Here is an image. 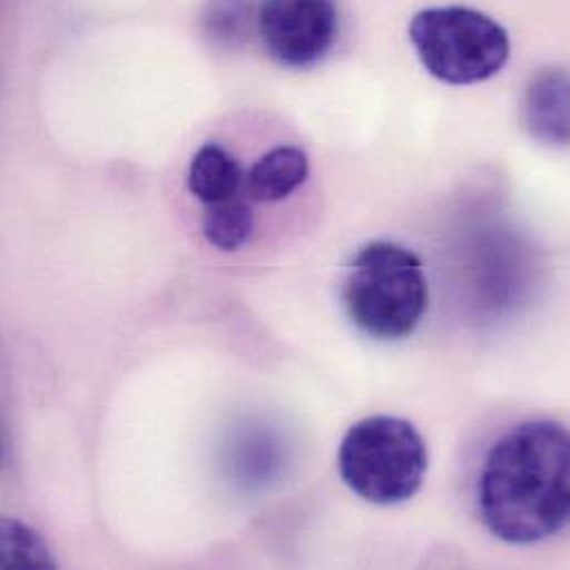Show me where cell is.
Listing matches in <instances>:
<instances>
[{"label": "cell", "mask_w": 570, "mask_h": 570, "mask_svg": "<svg viewBox=\"0 0 570 570\" xmlns=\"http://www.w3.org/2000/svg\"><path fill=\"white\" fill-rule=\"evenodd\" d=\"M308 178V158L297 147H276L267 151L247 174L245 194L252 203L272 205L288 198Z\"/></svg>", "instance_id": "obj_7"}, {"label": "cell", "mask_w": 570, "mask_h": 570, "mask_svg": "<svg viewBox=\"0 0 570 570\" xmlns=\"http://www.w3.org/2000/svg\"><path fill=\"white\" fill-rule=\"evenodd\" d=\"M524 122L544 145L569 142V76L564 69H542L524 96Z\"/></svg>", "instance_id": "obj_6"}, {"label": "cell", "mask_w": 570, "mask_h": 570, "mask_svg": "<svg viewBox=\"0 0 570 570\" xmlns=\"http://www.w3.org/2000/svg\"><path fill=\"white\" fill-rule=\"evenodd\" d=\"M0 569H56L45 540L27 524L0 518Z\"/></svg>", "instance_id": "obj_10"}, {"label": "cell", "mask_w": 570, "mask_h": 570, "mask_svg": "<svg viewBox=\"0 0 570 570\" xmlns=\"http://www.w3.org/2000/svg\"><path fill=\"white\" fill-rule=\"evenodd\" d=\"M254 212L245 200L229 198L216 205H207L203 218V234L209 245L220 252H238L254 234Z\"/></svg>", "instance_id": "obj_9"}, {"label": "cell", "mask_w": 570, "mask_h": 570, "mask_svg": "<svg viewBox=\"0 0 570 570\" xmlns=\"http://www.w3.org/2000/svg\"><path fill=\"white\" fill-rule=\"evenodd\" d=\"M342 299L351 322L368 337H409L429 308L422 261L402 245L368 243L348 265Z\"/></svg>", "instance_id": "obj_2"}, {"label": "cell", "mask_w": 570, "mask_h": 570, "mask_svg": "<svg viewBox=\"0 0 570 570\" xmlns=\"http://www.w3.org/2000/svg\"><path fill=\"white\" fill-rule=\"evenodd\" d=\"M252 20H256L252 0H212L205 11L207 33L227 45L245 40L252 31Z\"/></svg>", "instance_id": "obj_11"}, {"label": "cell", "mask_w": 570, "mask_h": 570, "mask_svg": "<svg viewBox=\"0 0 570 570\" xmlns=\"http://www.w3.org/2000/svg\"><path fill=\"white\" fill-rule=\"evenodd\" d=\"M337 469L357 498L377 507H393L420 491L429 469V451L411 422L373 415L346 431Z\"/></svg>", "instance_id": "obj_3"}, {"label": "cell", "mask_w": 570, "mask_h": 570, "mask_svg": "<svg viewBox=\"0 0 570 570\" xmlns=\"http://www.w3.org/2000/svg\"><path fill=\"white\" fill-rule=\"evenodd\" d=\"M187 185L203 205H216L240 194L245 171L225 147L209 142L194 154Z\"/></svg>", "instance_id": "obj_8"}, {"label": "cell", "mask_w": 570, "mask_h": 570, "mask_svg": "<svg viewBox=\"0 0 570 570\" xmlns=\"http://www.w3.org/2000/svg\"><path fill=\"white\" fill-rule=\"evenodd\" d=\"M409 40L422 67L446 85H478L498 76L511 56L509 31L484 11L449 4L417 11Z\"/></svg>", "instance_id": "obj_4"}, {"label": "cell", "mask_w": 570, "mask_h": 570, "mask_svg": "<svg viewBox=\"0 0 570 570\" xmlns=\"http://www.w3.org/2000/svg\"><path fill=\"white\" fill-rule=\"evenodd\" d=\"M478 507L502 542L529 547L558 535L570 513V440L551 420L518 424L500 438L480 473Z\"/></svg>", "instance_id": "obj_1"}, {"label": "cell", "mask_w": 570, "mask_h": 570, "mask_svg": "<svg viewBox=\"0 0 570 570\" xmlns=\"http://www.w3.org/2000/svg\"><path fill=\"white\" fill-rule=\"evenodd\" d=\"M256 29L269 58L288 69H308L333 49L340 13L335 0H261Z\"/></svg>", "instance_id": "obj_5"}]
</instances>
